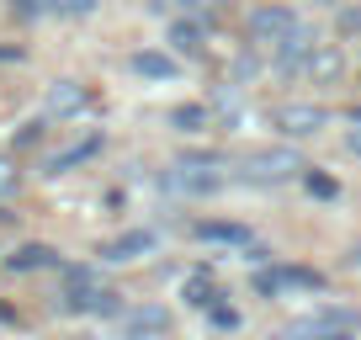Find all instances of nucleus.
<instances>
[{"label":"nucleus","mask_w":361,"mask_h":340,"mask_svg":"<svg viewBox=\"0 0 361 340\" xmlns=\"http://www.w3.org/2000/svg\"><path fill=\"white\" fill-rule=\"evenodd\" d=\"M293 27H298L293 6H255L250 22H245V32H250V43H282Z\"/></svg>","instance_id":"nucleus-5"},{"label":"nucleus","mask_w":361,"mask_h":340,"mask_svg":"<svg viewBox=\"0 0 361 340\" xmlns=\"http://www.w3.org/2000/svg\"><path fill=\"white\" fill-rule=\"evenodd\" d=\"M271 123L282 128L287 138H314V133L329 128V112H324V107H308V102H293V107H276Z\"/></svg>","instance_id":"nucleus-4"},{"label":"nucleus","mask_w":361,"mask_h":340,"mask_svg":"<svg viewBox=\"0 0 361 340\" xmlns=\"http://www.w3.org/2000/svg\"><path fill=\"white\" fill-rule=\"evenodd\" d=\"M350 117H356V123H361V107H356V112H350Z\"/></svg>","instance_id":"nucleus-29"},{"label":"nucleus","mask_w":361,"mask_h":340,"mask_svg":"<svg viewBox=\"0 0 361 340\" xmlns=\"http://www.w3.org/2000/svg\"><path fill=\"white\" fill-rule=\"evenodd\" d=\"M0 59H16V48H0Z\"/></svg>","instance_id":"nucleus-27"},{"label":"nucleus","mask_w":361,"mask_h":340,"mask_svg":"<svg viewBox=\"0 0 361 340\" xmlns=\"http://www.w3.org/2000/svg\"><path fill=\"white\" fill-rule=\"evenodd\" d=\"M96 149H102V138H96V133H90V138H80V144H69V149H59V154L54 159H48V176H64V170L69 165H80V159H90V154H96Z\"/></svg>","instance_id":"nucleus-14"},{"label":"nucleus","mask_w":361,"mask_h":340,"mask_svg":"<svg viewBox=\"0 0 361 340\" xmlns=\"http://www.w3.org/2000/svg\"><path fill=\"white\" fill-rule=\"evenodd\" d=\"M345 144H350V154H361V128H350V138H345Z\"/></svg>","instance_id":"nucleus-26"},{"label":"nucleus","mask_w":361,"mask_h":340,"mask_svg":"<svg viewBox=\"0 0 361 340\" xmlns=\"http://www.w3.org/2000/svg\"><path fill=\"white\" fill-rule=\"evenodd\" d=\"M11 181H16V170L6 165V159H0V192H11Z\"/></svg>","instance_id":"nucleus-25"},{"label":"nucleus","mask_w":361,"mask_h":340,"mask_svg":"<svg viewBox=\"0 0 361 340\" xmlns=\"http://www.w3.org/2000/svg\"><path fill=\"white\" fill-rule=\"evenodd\" d=\"M117 324H123V335H170V314H165V308H154V303L128 308Z\"/></svg>","instance_id":"nucleus-9"},{"label":"nucleus","mask_w":361,"mask_h":340,"mask_svg":"<svg viewBox=\"0 0 361 340\" xmlns=\"http://www.w3.org/2000/svg\"><path fill=\"white\" fill-rule=\"evenodd\" d=\"M303 159H298V149H255V154L239 159V181L250 186H276V181H293V176H303Z\"/></svg>","instance_id":"nucleus-1"},{"label":"nucleus","mask_w":361,"mask_h":340,"mask_svg":"<svg viewBox=\"0 0 361 340\" xmlns=\"http://www.w3.org/2000/svg\"><path fill=\"white\" fill-rule=\"evenodd\" d=\"M149 250H154V234H149V229H133V234H117L102 255L106 261H133V255H149Z\"/></svg>","instance_id":"nucleus-12"},{"label":"nucleus","mask_w":361,"mask_h":340,"mask_svg":"<svg viewBox=\"0 0 361 340\" xmlns=\"http://www.w3.org/2000/svg\"><path fill=\"white\" fill-rule=\"evenodd\" d=\"M176 59H170V54H149V48H144V54H133V75H144V80H176Z\"/></svg>","instance_id":"nucleus-15"},{"label":"nucleus","mask_w":361,"mask_h":340,"mask_svg":"<svg viewBox=\"0 0 361 340\" xmlns=\"http://www.w3.org/2000/svg\"><path fill=\"white\" fill-rule=\"evenodd\" d=\"M176 6H202V0H176Z\"/></svg>","instance_id":"nucleus-28"},{"label":"nucleus","mask_w":361,"mask_h":340,"mask_svg":"<svg viewBox=\"0 0 361 340\" xmlns=\"http://www.w3.org/2000/svg\"><path fill=\"white\" fill-rule=\"evenodd\" d=\"M96 0H48V11H64V16H85Z\"/></svg>","instance_id":"nucleus-21"},{"label":"nucleus","mask_w":361,"mask_h":340,"mask_svg":"<svg viewBox=\"0 0 361 340\" xmlns=\"http://www.w3.org/2000/svg\"><path fill=\"white\" fill-rule=\"evenodd\" d=\"M340 27H345V32H361V6H345V11H340Z\"/></svg>","instance_id":"nucleus-23"},{"label":"nucleus","mask_w":361,"mask_h":340,"mask_svg":"<svg viewBox=\"0 0 361 340\" xmlns=\"http://www.w3.org/2000/svg\"><path fill=\"white\" fill-rule=\"evenodd\" d=\"M218 298H224V293H218V282H213V277H207V272L186 277V303H192V308H213Z\"/></svg>","instance_id":"nucleus-17"},{"label":"nucleus","mask_w":361,"mask_h":340,"mask_svg":"<svg viewBox=\"0 0 361 340\" xmlns=\"http://www.w3.org/2000/svg\"><path fill=\"white\" fill-rule=\"evenodd\" d=\"M170 123H176L180 133H202V128H207V107H176Z\"/></svg>","instance_id":"nucleus-20"},{"label":"nucleus","mask_w":361,"mask_h":340,"mask_svg":"<svg viewBox=\"0 0 361 340\" xmlns=\"http://www.w3.org/2000/svg\"><path fill=\"white\" fill-rule=\"evenodd\" d=\"M303 186L319 197V202H335V197H340V181H335V176H324V170H303Z\"/></svg>","instance_id":"nucleus-19"},{"label":"nucleus","mask_w":361,"mask_h":340,"mask_svg":"<svg viewBox=\"0 0 361 340\" xmlns=\"http://www.w3.org/2000/svg\"><path fill=\"white\" fill-rule=\"evenodd\" d=\"M356 324H361V314H356V308H319L314 319L293 324V335H350Z\"/></svg>","instance_id":"nucleus-7"},{"label":"nucleus","mask_w":361,"mask_h":340,"mask_svg":"<svg viewBox=\"0 0 361 340\" xmlns=\"http://www.w3.org/2000/svg\"><path fill=\"white\" fill-rule=\"evenodd\" d=\"M271 277H276V293H282V287L287 293H319V287H324V277H319L314 266H276Z\"/></svg>","instance_id":"nucleus-11"},{"label":"nucleus","mask_w":361,"mask_h":340,"mask_svg":"<svg viewBox=\"0 0 361 340\" xmlns=\"http://www.w3.org/2000/svg\"><path fill=\"white\" fill-rule=\"evenodd\" d=\"M170 43H176L180 54H202L207 27H202V22H176V27H170Z\"/></svg>","instance_id":"nucleus-18"},{"label":"nucleus","mask_w":361,"mask_h":340,"mask_svg":"<svg viewBox=\"0 0 361 340\" xmlns=\"http://www.w3.org/2000/svg\"><path fill=\"white\" fill-rule=\"evenodd\" d=\"M314 32H308V27H293V32L282 37V43H276V69H282V75H303L308 69V54H314Z\"/></svg>","instance_id":"nucleus-6"},{"label":"nucleus","mask_w":361,"mask_h":340,"mask_svg":"<svg viewBox=\"0 0 361 340\" xmlns=\"http://www.w3.org/2000/svg\"><path fill=\"white\" fill-rule=\"evenodd\" d=\"M48 117H80L90 107V91L85 85H75V80H59V85H48Z\"/></svg>","instance_id":"nucleus-8"},{"label":"nucleus","mask_w":361,"mask_h":340,"mask_svg":"<svg viewBox=\"0 0 361 340\" xmlns=\"http://www.w3.org/2000/svg\"><path fill=\"white\" fill-rule=\"evenodd\" d=\"M207 314H213V324H218V329H234V324H239V314H234V308H224V303H213Z\"/></svg>","instance_id":"nucleus-22"},{"label":"nucleus","mask_w":361,"mask_h":340,"mask_svg":"<svg viewBox=\"0 0 361 340\" xmlns=\"http://www.w3.org/2000/svg\"><path fill=\"white\" fill-rule=\"evenodd\" d=\"M340 69H345L340 48H335V43H319L314 54H308V69H303V75H314L319 85H329V80H340Z\"/></svg>","instance_id":"nucleus-10"},{"label":"nucleus","mask_w":361,"mask_h":340,"mask_svg":"<svg viewBox=\"0 0 361 340\" xmlns=\"http://www.w3.org/2000/svg\"><path fill=\"white\" fill-rule=\"evenodd\" d=\"M197 239H202V245H250V229H239V224H197Z\"/></svg>","instance_id":"nucleus-16"},{"label":"nucleus","mask_w":361,"mask_h":340,"mask_svg":"<svg viewBox=\"0 0 361 340\" xmlns=\"http://www.w3.org/2000/svg\"><path fill=\"white\" fill-rule=\"evenodd\" d=\"M59 298H64L69 314H117V293H106L90 266H69L64 272V293Z\"/></svg>","instance_id":"nucleus-2"},{"label":"nucleus","mask_w":361,"mask_h":340,"mask_svg":"<svg viewBox=\"0 0 361 340\" xmlns=\"http://www.w3.org/2000/svg\"><path fill=\"white\" fill-rule=\"evenodd\" d=\"M37 138H43V123H27V128H22V133H16V144H22V149H27V144H37Z\"/></svg>","instance_id":"nucleus-24"},{"label":"nucleus","mask_w":361,"mask_h":340,"mask_svg":"<svg viewBox=\"0 0 361 340\" xmlns=\"http://www.w3.org/2000/svg\"><path fill=\"white\" fill-rule=\"evenodd\" d=\"M6 266H11V272H43V266H59V255L48 245H22V250L6 255Z\"/></svg>","instance_id":"nucleus-13"},{"label":"nucleus","mask_w":361,"mask_h":340,"mask_svg":"<svg viewBox=\"0 0 361 340\" xmlns=\"http://www.w3.org/2000/svg\"><path fill=\"white\" fill-rule=\"evenodd\" d=\"M218 186H224V170H218V159H180L176 170H165V192H180V197H213Z\"/></svg>","instance_id":"nucleus-3"}]
</instances>
